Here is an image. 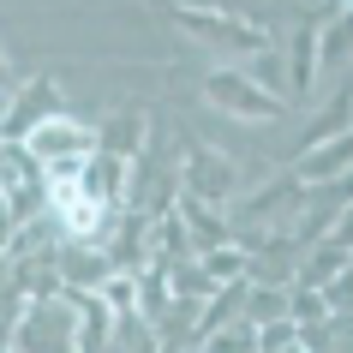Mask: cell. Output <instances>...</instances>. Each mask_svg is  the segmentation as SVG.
Segmentation results:
<instances>
[{
	"mask_svg": "<svg viewBox=\"0 0 353 353\" xmlns=\"http://www.w3.org/2000/svg\"><path fill=\"white\" fill-rule=\"evenodd\" d=\"M19 150L48 174V186H54V180H78V174H84V162L102 150V132L84 126L78 114H48L37 132H24Z\"/></svg>",
	"mask_w": 353,
	"mask_h": 353,
	"instance_id": "1",
	"label": "cell"
},
{
	"mask_svg": "<svg viewBox=\"0 0 353 353\" xmlns=\"http://www.w3.org/2000/svg\"><path fill=\"white\" fill-rule=\"evenodd\" d=\"M12 353H78V305L72 294L54 299L42 294L24 305V317L12 323Z\"/></svg>",
	"mask_w": 353,
	"mask_h": 353,
	"instance_id": "2",
	"label": "cell"
},
{
	"mask_svg": "<svg viewBox=\"0 0 353 353\" xmlns=\"http://www.w3.org/2000/svg\"><path fill=\"white\" fill-rule=\"evenodd\" d=\"M174 19H180V30H192L198 42H216V48H234V54H263V48H270V30H263V24H252V19L192 12V6H180Z\"/></svg>",
	"mask_w": 353,
	"mask_h": 353,
	"instance_id": "3",
	"label": "cell"
},
{
	"mask_svg": "<svg viewBox=\"0 0 353 353\" xmlns=\"http://www.w3.org/2000/svg\"><path fill=\"white\" fill-rule=\"evenodd\" d=\"M204 96L216 102V108L240 114V120H276V114H281V96L258 90V84H252L240 66H216V72L204 78Z\"/></svg>",
	"mask_w": 353,
	"mask_h": 353,
	"instance_id": "4",
	"label": "cell"
},
{
	"mask_svg": "<svg viewBox=\"0 0 353 353\" xmlns=\"http://www.w3.org/2000/svg\"><path fill=\"white\" fill-rule=\"evenodd\" d=\"M186 186H192V204H228L234 198V186H240V174H234V162L228 156H216V150H192V168H186Z\"/></svg>",
	"mask_w": 353,
	"mask_h": 353,
	"instance_id": "5",
	"label": "cell"
},
{
	"mask_svg": "<svg viewBox=\"0 0 353 353\" xmlns=\"http://www.w3.org/2000/svg\"><path fill=\"white\" fill-rule=\"evenodd\" d=\"M126 180H132V162H126V156L96 150L90 162H84V174H78V192L96 198L102 210H120V204H126Z\"/></svg>",
	"mask_w": 353,
	"mask_h": 353,
	"instance_id": "6",
	"label": "cell"
},
{
	"mask_svg": "<svg viewBox=\"0 0 353 353\" xmlns=\"http://www.w3.org/2000/svg\"><path fill=\"white\" fill-rule=\"evenodd\" d=\"M347 156H353V126H347V138H335V144L305 150V162H299V180H305V186H317V180H335L341 168H353Z\"/></svg>",
	"mask_w": 353,
	"mask_h": 353,
	"instance_id": "7",
	"label": "cell"
},
{
	"mask_svg": "<svg viewBox=\"0 0 353 353\" xmlns=\"http://www.w3.org/2000/svg\"><path fill=\"white\" fill-rule=\"evenodd\" d=\"M204 353H258V323H245V317L222 323L216 335H204Z\"/></svg>",
	"mask_w": 353,
	"mask_h": 353,
	"instance_id": "8",
	"label": "cell"
},
{
	"mask_svg": "<svg viewBox=\"0 0 353 353\" xmlns=\"http://www.w3.org/2000/svg\"><path fill=\"white\" fill-rule=\"evenodd\" d=\"M288 317V294L281 288H245V323H281Z\"/></svg>",
	"mask_w": 353,
	"mask_h": 353,
	"instance_id": "9",
	"label": "cell"
},
{
	"mask_svg": "<svg viewBox=\"0 0 353 353\" xmlns=\"http://www.w3.org/2000/svg\"><path fill=\"white\" fill-rule=\"evenodd\" d=\"M96 294H102V305H114V312H138V305H144V299H138V294H144V281H138V276H108Z\"/></svg>",
	"mask_w": 353,
	"mask_h": 353,
	"instance_id": "10",
	"label": "cell"
},
{
	"mask_svg": "<svg viewBox=\"0 0 353 353\" xmlns=\"http://www.w3.org/2000/svg\"><path fill=\"white\" fill-rule=\"evenodd\" d=\"M198 258H204V263H198V270H204V276L216 281V288H228V281H240V270H245V263H240V252H234V245H216V252H198Z\"/></svg>",
	"mask_w": 353,
	"mask_h": 353,
	"instance_id": "11",
	"label": "cell"
},
{
	"mask_svg": "<svg viewBox=\"0 0 353 353\" xmlns=\"http://www.w3.org/2000/svg\"><path fill=\"white\" fill-rule=\"evenodd\" d=\"M186 228H192V240H204V252H216L228 240V228L210 216V204H186Z\"/></svg>",
	"mask_w": 353,
	"mask_h": 353,
	"instance_id": "12",
	"label": "cell"
},
{
	"mask_svg": "<svg viewBox=\"0 0 353 353\" xmlns=\"http://www.w3.org/2000/svg\"><path fill=\"white\" fill-rule=\"evenodd\" d=\"M240 72L252 78L258 90H270V96H281V90H288V84H281V60H276V54H252V60L240 66Z\"/></svg>",
	"mask_w": 353,
	"mask_h": 353,
	"instance_id": "13",
	"label": "cell"
},
{
	"mask_svg": "<svg viewBox=\"0 0 353 353\" xmlns=\"http://www.w3.org/2000/svg\"><path fill=\"white\" fill-rule=\"evenodd\" d=\"M323 299H330V317H353V263L323 288Z\"/></svg>",
	"mask_w": 353,
	"mask_h": 353,
	"instance_id": "14",
	"label": "cell"
},
{
	"mask_svg": "<svg viewBox=\"0 0 353 353\" xmlns=\"http://www.w3.org/2000/svg\"><path fill=\"white\" fill-rule=\"evenodd\" d=\"M276 353H312V347H305V341L294 335V341H288V347H276Z\"/></svg>",
	"mask_w": 353,
	"mask_h": 353,
	"instance_id": "15",
	"label": "cell"
}]
</instances>
